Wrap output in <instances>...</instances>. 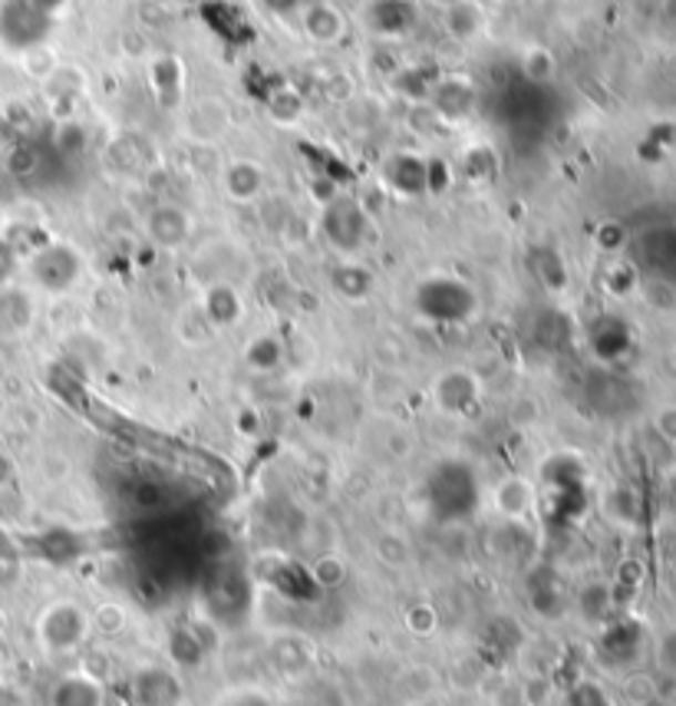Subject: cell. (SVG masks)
Returning a JSON list of instances; mask_svg holds the SVG:
<instances>
[{
	"instance_id": "obj_13",
	"label": "cell",
	"mask_w": 676,
	"mask_h": 706,
	"mask_svg": "<svg viewBox=\"0 0 676 706\" xmlns=\"http://www.w3.org/2000/svg\"><path fill=\"white\" fill-rule=\"evenodd\" d=\"M660 664L667 671H676V634L664 637V644H660Z\"/></svg>"
},
{
	"instance_id": "obj_3",
	"label": "cell",
	"mask_w": 676,
	"mask_h": 706,
	"mask_svg": "<svg viewBox=\"0 0 676 706\" xmlns=\"http://www.w3.org/2000/svg\"><path fill=\"white\" fill-rule=\"evenodd\" d=\"M30 272H33L37 284L60 290L76 278V258L70 252H63V245H50V248L43 245L37 252V258L30 262Z\"/></svg>"
},
{
	"instance_id": "obj_7",
	"label": "cell",
	"mask_w": 676,
	"mask_h": 706,
	"mask_svg": "<svg viewBox=\"0 0 676 706\" xmlns=\"http://www.w3.org/2000/svg\"><path fill=\"white\" fill-rule=\"evenodd\" d=\"M400 684H403V694L409 697V700L426 704V700H432V697L439 694L442 677H439V671H436L432 664H412V667H406V674Z\"/></svg>"
},
{
	"instance_id": "obj_12",
	"label": "cell",
	"mask_w": 676,
	"mask_h": 706,
	"mask_svg": "<svg viewBox=\"0 0 676 706\" xmlns=\"http://www.w3.org/2000/svg\"><path fill=\"white\" fill-rule=\"evenodd\" d=\"M624 694H627V700H631V704H647V700H651V694H654V681H651V677H644V674H634V677H627V681H624Z\"/></svg>"
},
{
	"instance_id": "obj_9",
	"label": "cell",
	"mask_w": 676,
	"mask_h": 706,
	"mask_svg": "<svg viewBox=\"0 0 676 706\" xmlns=\"http://www.w3.org/2000/svg\"><path fill=\"white\" fill-rule=\"evenodd\" d=\"M90 621H93V631L110 634V637L123 634V631H126V624H130V617H126V611H123L120 604H103V607H100Z\"/></svg>"
},
{
	"instance_id": "obj_1",
	"label": "cell",
	"mask_w": 676,
	"mask_h": 706,
	"mask_svg": "<svg viewBox=\"0 0 676 706\" xmlns=\"http://www.w3.org/2000/svg\"><path fill=\"white\" fill-rule=\"evenodd\" d=\"M33 631H37V644L47 657H70L90 641L93 621L76 601H53L40 611Z\"/></svg>"
},
{
	"instance_id": "obj_2",
	"label": "cell",
	"mask_w": 676,
	"mask_h": 706,
	"mask_svg": "<svg viewBox=\"0 0 676 706\" xmlns=\"http://www.w3.org/2000/svg\"><path fill=\"white\" fill-rule=\"evenodd\" d=\"M47 704L50 706H106V694H103V684L83 671H73V674H63L53 681L50 694H47Z\"/></svg>"
},
{
	"instance_id": "obj_8",
	"label": "cell",
	"mask_w": 676,
	"mask_h": 706,
	"mask_svg": "<svg viewBox=\"0 0 676 706\" xmlns=\"http://www.w3.org/2000/svg\"><path fill=\"white\" fill-rule=\"evenodd\" d=\"M307 574H310V581L317 584V587H340L344 581H347V562L340 559V555H334V552H327V555H320V559H314L310 567H307Z\"/></svg>"
},
{
	"instance_id": "obj_4",
	"label": "cell",
	"mask_w": 676,
	"mask_h": 706,
	"mask_svg": "<svg viewBox=\"0 0 676 706\" xmlns=\"http://www.w3.org/2000/svg\"><path fill=\"white\" fill-rule=\"evenodd\" d=\"M182 700V687L165 671H142L135 677V704L139 706H175Z\"/></svg>"
},
{
	"instance_id": "obj_16",
	"label": "cell",
	"mask_w": 676,
	"mask_h": 706,
	"mask_svg": "<svg viewBox=\"0 0 676 706\" xmlns=\"http://www.w3.org/2000/svg\"><path fill=\"white\" fill-rule=\"evenodd\" d=\"M10 475H13V462L0 452V485H7V482H10Z\"/></svg>"
},
{
	"instance_id": "obj_6",
	"label": "cell",
	"mask_w": 676,
	"mask_h": 706,
	"mask_svg": "<svg viewBox=\"0 0 676 706\" xmlns=\"http://www.w3.org/2000/svg\"><path fill=\"white\" fill-rule=\"evenodd\" d=\"M33 320V304L20 290H0V334H23Z\"/></svg>"
},
{
	"instance_id": "obj_11",
	"label": "cell",
	"mask_w": 676,
	"mask_h": 706,
	"mask_svg": "<svg viewBox=\"0 0 676 706\" xmlns=\"http://www.w3.org/2000/svg\"><path fill=\"white\" fill-rule=\"evenodd\" d=\"M377 555H380L383 565L390 567L409 565V549H406V542L400 535H383V539L377 542Z\"/></svg>"
},
{
	"instance_id": "obj_18",
	"label": "cell",
	"mask_w": 676,
	"mask_h": 706,
	"mask_svg": "<svg viewBox=\"0 0 676 706\" xmlns=\"http://www.w3.org/2000/svg\"><path fill=\"white\" fill-rule=\"evenodd\" d=\"M0 667H3V651H0Z\"/></svg>"
},
{
	"instance_id": "obj_5",
	"label": "cell",
	"mask_w": 676,
	"mask_h": 706,
	"mask_svg": "<svg viewBox=\"0 0 676 706\" xmlns=\"http://www.w3.org/2000/svg\"><path fill=\"white\" fill-rule=\"evenodd\" d=\"M495 505L509 519H525L535 509V485L522 475H509L495 485Z\"/></svg>"
},
{
	"instance_id": "obj_15",
	"label": "cell",
	"mask_w": 676,
	"mask_h": 706,
	"mask_svg": "<svg viewBox=\"0 0 676 706\" xmlns=\"http://www.w3.org/2000/svg\"><path fill=\"white\" fill-rule=\"evenodd\" d=\"M0 706H23V694L13 684H3L0 681Z\"/></svg>"
},
{
	"instance_id": "obj_17",
	"label": "cell",
	"mask_w": 676,
	"mask_h": 706,
	"mask_svg": "<svg viewBox=\"0 0 676 706\" xmlns=\"http://www.w3.org/2000/svg\"><path fill=\"white\" fill-rule=\"evenodd\" d=\"M7 627H10V621H7V614L0 611V641L7 637Z\"/></svg>"
},
{
	"instance_id": "obj_10",
	"label": "cell",
	"mask_w": 676,
	"mask_h": 706,
	"mask_svg": "<svg viewBox=\"0 0 676 706\" xmlns=\"http://www.w3.org/2000/svg\"><path fill=\"white\" fill-rule=\"evenodd\" d=\"M406 627H409V634H416V637L436 634V627H439L436 607H432V604H416V607H409V611H406Z\"/></svg>"
},
{
	"instance_id": "obj_14",
	"label": "cell",
	"mask_w": 676,
	"mask_h": 706,
	"mask_svg": "<svg viewBox=\"0 0 676 706\" xmlns=\"http://www.w3.org/2000/svg\"><path fill=\"white\" fill-rule=\"evenodd\" d=\"M13 262H17L13 248H10L7 242H0V282H3V278H10V272H13Z\"/></svg>"
}]
</instances>
